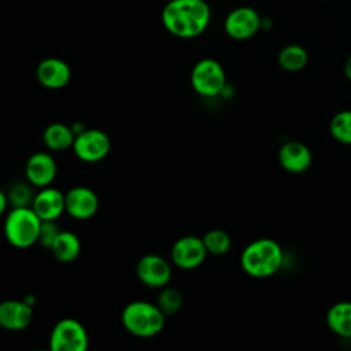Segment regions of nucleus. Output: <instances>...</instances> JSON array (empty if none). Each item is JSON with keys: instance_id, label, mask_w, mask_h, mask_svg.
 <instances>
[{"instance_id": "nucleus-1", "label": "nucleus", "mask_w": 351, "mask_h": 351, "mask_svg": "<svg viewBox=\"0 0 351 351\" xmlns=\"http://www.w3.org/2000/svg\"><path fill=\"white\" fill-rule=\"evenodd\" d=\"M211 19L210 5L204 0H170L162 11L166 30L180 38L200 36Z\"/></svg>"}, {"instance_id": "nucleus-2", "label": "nucleus", "mask_w": 351, "mask_h": 351, "mask_svg": "<svg viewBox=\"0 0 351 351\" xmlns=\"http://www.w3.org/2000/svg\"><path fill=\"white\" fill-rule=\"evenodd\" d=\"M281 245L269 237H262L245 245L240 255L241 269L251 277L265 278L273 276L282 265Z\"/></svg>"}, {"instance_id": "nucleus-3", "label": "nucleus", "mask_w": 351, "mask_h": 351, "mask_svg": "<svg viewBox=\"0 0 351 351\" xmlns=\"http://www.w3.org/2000/svg\"><path fill=\"white\" fill-rule=\"evenodd\" d=\"M123 328L133 336L149 339L159 335L166 322V317L155 303L147 300H133L121 313Z\"/></svg>"}, {"instance_id": "nucleus-4", "label": "nucleus", "mask_w": 351, "mask_h": 351, "mask_svg": "<svg viewBox=\"0 0 351 351\" xmlns=\"http://www.w3.org/2000/svg\"><path fill=\"white\" fill-rule=\"evenodd\" d=\"M41 222L32 207H12L4 219V237L15 248H30L37 244Z\"/></svg>"}, {"instance_id": "nucleus-5", "label": "nucleus", "mask_w": 351, "mask_h": 351, "mask_svg": "<svg viewBox=\"0 0 351 351\" xmlns=\"http://www.w3.org/2000/svg\"><path fill=\"white\" fill-rule=\"evenodd\" d=\"M89 336L82 322L66 317L59 319L49 333L51 351H88Z\"/></svg>"}, {"instance_id": "nucleus-6", "label": "nucleus", "mask_w": 351, "mask_h": 351, "mask_svg": "<svg viewBox=\"0 0 351 351\" xmlns=\"http://www.w3.org/2000/svg\"><path fill=\"white\" fill-rule=\"evenodd\" d=\"M191 84L202 96H218L223 92L226 85L225 70L221 63L214 59H202L192 69Z\"/></svg>"}, {"instance_id": "nucleus-7", "label": "nucleus", "mask_w": 351, "mask_h": 351, "mask_svg": "<svg viewBox=\"0 0 351 351\" xmlns=\"http://www.w3.org/2000/svg\"><path fill=\"white\" fill-rule=\"evenodd\" d=\"M111 149V140L100 129H84L74 138L73 151L75 156L86 163L103 160Z\"/></svg>"}, {"instance_id": "nucleus-8", "label": "nucleus", "mask_w": 351, "mask_h": 351, "mask_svg": "<svg viewBox=\"0 0 351 351\" xmlns=\"http://www.w3.org/2000/svg\"><path fill=\"white\" fill-rule=\"evenodd\" d=\"M207 256L203 239L193 234H186L177 239L170 250L171 263L181 270H193L199 267Z\"/></svg>"}, {"instance_id": "nucleus-9", "label": "nucleus", "mask_w": 351, "mask_h": 351, "mask_svg": "<svg viewBox=\"0 0 351 351\" xmlns=\"http://www.w3.org/2000/svg\"><path fill=\"white\" fill-rule=\"evenodd\" d=\"M136 276L145 287L160 289L171 280V263L162 255L145 254L137 261Z\"/></svg>"}, {"instance_id": "nucleus-10", "label": "nucleus", "mask_w": 351, "mask_h": 351, "mask_svg": "<svg viewBox=\"0 0 351 351\" xmlns=\"http://www.w3.org/2000/svg\"><path fill=\"white\" fill-rule=\"evenodd\" d=\"M262 26V18L252 7H237L225 18V33L233 40H248L254 37Z\"/></svg>"}, {"instance_id": "nucleus-11", "label": "nucleus", "mask_w": 351, "mask_h": 351, "mask_svg": "<svg viewBox=\"0 0 351 351\" xmlns=\"http://www.w3.org/2000/svg\"><path fill=\"white\" fill-rule=\"evenodd\" d=\"M64 210L77 221L90 219L99 210V197L96 192L88 186H73L64 193Z\"/></svg>"}, {"instance_id": "nucleus-12", "label": "nucleus", "mask_w": 351, "mask_h": 351, "mask_svg": "<svg viewBox=\"0 0 351 351\" xmlns=\"http://www.w3.org/2000/svg\"><path fill=\"white\" fill-rule=\"evenodd\" d=\"M58 174V165L49 152L38 151L32 154L25 165V180L34 188L51 186Z\"/></svg>"}, {"instance_id": "nucleus-13", "label": "nucleus", "mask_w": 351, "mask_h": 351, "mask_svg": "<svg viewBox=\"0 0 351 351\" xmlns=\"http://www.w3.org/2000/svg\"><path fill=\"white\" fill-rule=\"evenodd\" d=\"M33 318V306L26 300L7 299L0 302V328L5 330H23Z\"/></svg>"}, {"instance_id": "nucleus-14", "label": "nucleus", "mask_w": 351, "mask_h": 351, "mask_svg": "<svg viewBox=\"0 0 351 351\" xmlns=\"http://www.w3.org/2000/svg\"><path fill=\"white\" fill-rule=\"evenodd\" d=\"M41 221H58L64 210V193L58 188L47 186L36 192L30 206Z\"/></svg>"}, {"instance_id": "nucleus-15", "label": "nucleus", "mask_w": 351, "mask_h": 351, "mask_svg": "<svg viewBox=\"0 0 351 351\" xmlns=\"http://www.w3.org/2000/svg\"><path fill=\"white\" fill-rule=\"evenodd\" d=\"M278 162L285 171L300 174L310 169L313 154L306 144L292 140L281 145L278 151Z\"/></svg>"}, {"instance_id": "nucleus-16", "label": "nucleus", "mask_w": 351, "mask_h": 351, "mask_svg": "<svg viewBox=\"0 0 351 351\" xmlns=\"http://www.w3.org/2000/svg\"><path fill=\"white\" fill-rule=\"evenodd\" d=\"M36 77L43 86L49 89H60L69 84L71 70L64 60L59 58H47L38 63Z\"/></svg>"}, {"instance_id": "nucleus-17", "label": "nucleus", "mask_w": 351, "mask_h": 351, "mask_svg": "<svg viewBox=\"0 0 351 351\" xmlns=\"http://www.w3.org/2000/svg\"><path fill=\"white\" fill-rule=\"evenodd\" d=\"M328 328L343 339H351V302L341 300L332 304L326 313Z\"/></svg>"}, {"instance_id": "nucleus-18", "label": "nucleus", "mask_w": 351, "mask_h": 351, "mask_svg": "<svg viewBox=\"0 0 351 351\" xmlns=\"http://www.w3.org/2000/svg\"><path fill=\"white\" fill-rule=\"evenodd\" d=\"M49 251L58 262H74L81 254V240L74 232L62 229Z\"/></svg>"}, {"instance_id": "nucleus-19", "label": "nucleus", "mask_w": 351, "mask_h": 351, "mask_svg": "<svg viewBox=\"0 0 351 351\" xmlns=\"http://www.w3.org/2000/svg\"><path fill=\"white\" fill-rule=\"evenodd\" d=\"M75 134L71 126H67L60 122H53L48 125L43 133V141L49 151H66L73 148Z\"/></svg>"}, {"instance_id": "nucleus-20", "label": "nucleus", "mask_w": 351, "mask_h": 351, "mask_svg": "<svg viewBox=\"0 0 351 351\" xmlns=\"http://www.w3.org/2000/svg\"><path fill=\"white\" fill-rule=\"evenodd\" d=\"M278 64L282 70L295 73L300 71L307 66L308 53L299 44H288L278 53Z\"/></svg>"}, {"instance_id": "nucleus-21", "label": "nucleus", "mask_w": 351, "mask_h": 351, "mask_svg": "<svg viewBox=\"0 0 351 351\" xmlns=\"http://www.w3.org/2000/svg\"><path fill=\"white\" fill-rule=\"evenodd\" d=\"M8 204L12 207H30L34 199V186L27 180H19L12 182L7 192Z\"/></svg>"}, {"instance_id": "nucleus-22", "label": "nucleus", "mask_w": 351, "mask_h": 351, "mask_svg": "<svg viewBox=\"0 0 351 351\" xmlns=\"http://www.w3.org/2000/svg\"><path fill=\"white\" fill-rule=\"evenodd\" d=\"M182 302H184V298H182V293L180 292V289L166 285V287L160 288V291L156 296L155 304L163 313V315L167 318V317L176 315L180 311V308L182 307Z\"/></svg>"}, {"instance_id": "nucleus-23", "label": "nucleus", "mask_w": 351, "mask_h": 351, "mask_svg": "<svg viewBox=\"0 0 351 351\" xmlns=\"http://www.w3.org/2000/svg\"><path fill=\"white\" fill-rule=\"evenodd\" d=\"M329 132L336 141L351 145V110L335 114L329 122Z\"/></svg>"}, {"instance_id": "nucleus-24", "label": "nucleus", "mask_w": 351, "mask_h": 351, "mask_svg": "<svg viewBox=\"0 0 351 351\" xmlns=\"http://www.w3.org/2000/svg\"><path fill=\"white\" fill-rule=\"evenodd\" d=\"M202 239L207 254L211 255H223L232 247V239L223 229H210Z\"/></svg>"}, {"instance_id": "nucleus-25", "label": "nucleus", "mask_w": 351, "mask_h": 351, "mask_svg": "<svg viewBox=\"0 0 351 351\" xmlns=\"http://www.w3.org/2000/svg\"><path fill=\"white\" fill-rule=\"evenodd\" d=\"M60 232H62V229L59 228L56 221H43L37 244L40 247H43L44 250H51L52 244L55 243V240Z\"/></svg>"}, {"instance_id": "nucleus-26", "label": "nucleus", "mask_w": 351, "mask_h": 351, "mask_svg": "<svg viewBox=\"0 0 351 351\" xmlns=\"http://www.w3.org/2000/svg\"><path fill=\"white\" fill-rule=\"evenodd\" d=\"M8 200H7V195L3 189H0V217L5 213L7 207H8Z\"/></svg>"}, {"instance_id": "nucleus-27", "label": "nucleus", "mask_w": 351, "mask_h": 351, "mask_svg": "<svg viewBox=\"0 0 351 351\" xmlns=\"http://www.w3.org/2000/svg\"><path fill=\"white\" fill-rule=\"evenodd\" d=\"M344 74L351 81V55L347 58V60L344 63Z\"/></svg>"}, {"instance_id": "nucleus-28", "label": "nucleus", "mask_w": 351, "mask_h": 351, "mask_svg": "<svg viewBox=\"0 0 351 351\" xmlns=\"http://www.w3.org/2000/svg\"><path fill=\"white\" fill-rule=\"evenodd\" d=\"M34 351H51L49 348H40V350H34Z\"/></svg>"}]
</instances>
